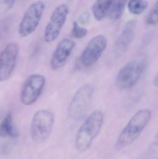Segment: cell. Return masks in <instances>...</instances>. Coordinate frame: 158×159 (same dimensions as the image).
Masks as SVG:
<instances>
[{
	"label": "cell",
	"instance_id": "1",
	"mask_svg": "<svg viewBox=\"0 0 158 159\" xmlns=\"http://www.w3.org/2000/svg\"><path fill=\"white\" fill-rule=\"evenodd\" d=\"M151 117V112L147 109L138 111L128 122L119 135L115 144L118 150L130 145L141 135Z\"/></svg>",
	"mask_w": 158,
	"mask_h": 159
},
{
	"label": "cell",
	"instance_id": "2",
	"mask_svg": "<svg viewBox=\"0 0 158 159\" xmlns=\"http://www.w3.org/2000/svg\"><path fill=\"white\" fill-rule=\"evenodd\" d=\"M104 119V114L100 110L94 111L86 119L76 135V148L79 152H85L90 148L101 130Z\"/></svg>",
	"mask_w": 158,
	"mask_h": 159
},
{
	"label": "cell",
	"instance_id": "3",
	"mask_svg": "<svg viewBox=\"0 0 158 159\" xmlns=\"http://www.w3.org/2000/svg\"><path fill=\"white\" fill-rule=\"evenodd\" d=\"M144 58L135 60L126 64L120 70L116 78L119 89L126 90L135 86L142 77L147 66Z\"/></svg>",
	"mask_w": 158,
	"mask_h": 159
},
{
	"label": "cell",
	"instance_id": "4",
	"mask_svg": "<svg viewBox=\"0 0 158 159\" xmlns=\"http://www.w3.org/2000/svg\"><path fill=\"white\" fill-rule=\"evenodd\" d=\"M54 123V116L49 110L41 109L33 116L31 126V134L34 142L42 143L51 134Z\"/></svg>",
	"mask_w": 158,
	"mask_h": 159
},
{
	"label": "cell",
	"instance_id": "5",
	"mask_svg": "<svg viewBox=\"0 0 158 159\" xmlns=\"http://www.w3.org/2000/svg\"><path fill=\"white\" fill-rule=\"evenodd\" d=\"M93 88L90 84L81 87L75 93L69 105L68 113L74 120L83 119L88 111L93 93Z\"/></svg>",
	"mask_w": 158,
	"mask_h": 159
},
{
	"label": "cell",
	"instance_id": "6",
	"mask_svg": "<svg viewBox=\"0 0 158 159\" xmlns=\"http://www.w3.org/2000/svg\"><path fill=\"white\" fill-rule=\"evenodd\" d=\"M45 7L44 3L41 1H37L30 6L19 27V34L21 37H27L36 30L42 16Z\"/></svg>",
	"mask_w": 158,
	"mask_h": 159
},
{
	"label": "cell",
	"instance_id": "7",
	"mask_svg": "<svg viewBox=\"0 0 158 159\" xmlns=\"http://www.w3.org/2000/svg\"><path fill=\"white\" fill-rule=\"evenodd\" d=\"M69 13V7L66 4H61L55 8L45 30L44 38L45 42L52 43L57 39L66 20Z\"/></svg>",
	"mask_w": 158,
	"mask_h": 159
},
{
	"label": "cell",
	"instance_id": "8",
	"mask_svg": "<svg viewBox=\"0 0 158 159\" xmlns=\"http://www.w3.org/2000/svg\"><path fill=\"white\" fill-rule=\"evenodd\" d=\"M45 82V77L41 75L34 74L29 76L21 89L20 95L21 103L25 106L34 103L41 96Z\"/></svg>",
	"mask_w": 158,
	"mask_h": 159
},
{
	"label": "cell",
	"instance_id": "9",
	"mask_svg": "<svg viewBox=\"0 0 158 159\" xmlns=\"http://www.w3.org/2000/svg\"><path fill=\"white\" fill-rule=\"evenodd\" d=\"M107 45V40L104 35H98L93 37L89 42L81 55V64L86 67L93 65L101 57Z\"/></svg>",
	"mask_w": 158,
	"mask_h": 159
},
{
	"label": "cell",
	"instance_id": "10",
	"mask_svg": "<svg viewBox=\"0 0 158 159\" xmlns=\"http://www.w3.org/2000/svg\"><path fill=\"white\" fill-rule=\"evenodd\" d=\"M19 46L15 43H10L1 52L0 55V80L4 81L10 78L17 59Z\"/></svg>",
	"mask_w": 158,
	"mask_h": 159
},
{
	"label": "cell",
	"instance_id": "11",
	"mask_svg": "<svg viewBox=\"0 0 158 159\" xmlns=\"http://www.w3.org/2000/svg\"><path fill=\"white\" fill-rule=\"evenodd\" d=\"M75 46V42L68 39H64L58 44L51 59L52 70H56L65 65Z\"/></svg>",
	"mask_w": 158,
	"mask_h": 159
},
{
	"label": "cell",
	"instance_id": "12",
	"mask_svg": "<svg viewBox=\"0 0 158 159\" xmlns=\"http://www.w3.org/2000/svg\"><path fill=\"white\" fill-rule=\"evenodd\" d=\"M136 26V20H134L126 23L114 44L113 51L115 57H117L128 49L134 38Z\"/></svg>",
	"mask_w": 158,
	"mask_h": 159
},
{
	"label": "cell",
	"instance_id": "13",
	"mask_svg": "<svg viewBox=\"0 0 158 159\" xmlns=\"http://www.w3.org/2000/svg\"><path fill=\"white\" fill-rule=\"evenodd\" d=\"M113 0H97L93 5L92 11L94 17L97 21L104 19L110 9Z\"/></svg>",
	"mask_w": 158,
	"mask_h": 159
},
{
	"label": "cell",
	"instance_id": "14",
	"mask_svg": "<svg viewBox=\"0 0 158 159\" xmlns=\"http://www.w3.org/2000/svg\"><path fill=\"white\" fill-rule=\"evenodd\" d=\"M0 135L2 137L15 138L18 136L17 132L13 124V116L9 113L6 115L0 125Z\"/></svg>",
	"mask_w": 158,
	"mask_h": 159
},
{
	"label": "cell",
	"instance_id": "15",
	"mask_svg": "<svg viewBox=\"0 0 158 159\" xmlns=\"http://www.w3.org/2000/svg\"><path fill=\"white\" fill-rule=\"evenodd\" d=\"M127 0H113L107 17L112 20H117L122 16Z\"/></svg>",
	"mask_w": 158,
	"mask_h": 159
},
{
	"label": "cell",
	"instance_id": "16",
	"mask_svg": "<svg viewBox=\"0 0 158 159\" xmlns=\"http://www.w3.org/2000/svg\"><path fill=\"white\" fill-rule=\"evenodd\" d=\"M148 6V2L146 0H130L128 4L129 11L136 15L143 13Z\"/></svg>",
	"mask_w": 158,
	"mask_h": 159
},
{
	"label": "cell",
	"instance_id": "17",
	"mask_svg": "<svg viewBox=\"0 0 158 159\" xmlns=\"http://www.w3.org/2000/svg\"><path fill=\"white\" fill-rule=\"evenodd\" d=\"M88 33V30L79 25L77 21H73L70 36L76 39H81L85 36Z\"/></svg>",
	"mask_w": 158,
	"mask_h": 159
},
{
	"label": "cell",
	"instance_id": "18",
	"mask_svg": "<svg viewBox=\"0 0 158 159\" xmlns=\"http://www.w3.org/2000/svg\"><path fill=\"white\" fill-rule=\"evenodd\" d=\"M146 23L149 25H156L158 24V1L148 14Z\"/></svg>",
	"mask_w": 158,
	"mask_h": 159
},
{
	"label": "cell",
	"instance_id": "19",
	"mask_svg": "<svg viewBox=\"0 0 158 159\" xmlns=\"http://www.w3.org/2000/svg\"><path fill=\"white\" fill-rule=\"evenodd\" d=\"M15 0H0V10L2 12H6L12 8Z\"/></svg>",
	"mask_w": 158,
	"mask_h": 159
},
{
	"label": "cell",
	"instance_id": "20",
	"mask_svg": "<svg viewBox=\"0 0 158 159\" xmlns=\"http://www.w3.org/2000/svg\"><path fill=\"white\" fill-rule=\"evenodd\" d=\"M152 146H158V132L156 134L155 138H154V141H153V143H152Z\"/></svg>",
	"mask_w": 158,
	"mask_h": 159
},
{
	"label": "cell",
	"instance_id": "21",
	"mask_svg": "<svg viewBox=\"0 0 158 159\" xmlns=\"http://www.w3.org/2000/svg\"><path fill=\"white\" fill-rule=\"evenodd\" d=\"M154 84L156 87H158V72L154 80Z\"/></svg>",
	"mask_w": 158,
	"mask_h": 159
}]
</instances>
